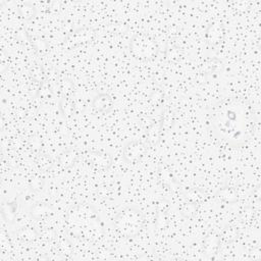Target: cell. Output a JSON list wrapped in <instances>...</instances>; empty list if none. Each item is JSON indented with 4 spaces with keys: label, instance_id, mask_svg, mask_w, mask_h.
Masks as SVG:
<instances>
[{
    "label": "cell",
    "instance_id": "1",
    "mask_svg": "<svg viewBox=\"0 0 261 261\" xmlns=\"http://www.w3.org/2000/svg\"><path fill=\"white\" fill-rule=\"evenodd\" d=\"M251 109L244 100L226 98L219 101L210 115L216 137L229 145L238 146L248 140L251 130Z\"/></svg>",
    "mask_w": 261,
    "mask_h": 261
},
{
    "label": "cell",
    "instance_id": "2",
    "mask_svg": "<svg viewBox=\"0 0 261 261\" xmlns=\"http://www.w3.org/2000/svg\"><path fill=\"white\" fill-rule=\"evenodd\" d=\"M143 218L140 211L134 207H127L120 211L114 220V226L123 236L132 237L139 232Z\"/></svg>",
    "mask_w": 261,
    "mask_h": 261
},
{
    "label": "cell",
    "instance_id": "3",
    "mask_svg": "<svg viewBox=\"0 0 261 261\" xmlns=\"http://www.w3.org/2000/svg\"><path fill=\"white\" fill-rule=\"evenodd\" d=\"M132 51L139 56V58H149L156 51V46L147 37L137 36L132 41Z\"/></svg>",
    "mask_w": 261,
    "mask_h": 261
},
{
    "label": "cell",
    "instance_id": "4",
    "mask_svg": "<svg viewBox=\"0 0 261 261\" xmlns=\"http://www.w3.org/2000/svg\"><path fill=\"white\" fill-rule=\"evenodd\" d=\"M146 152V146L139 141H132L124 146L123 156L127 162L139 161Z\"/></svg>",
    "mask_w": 261,
    "mask_h": 261
},
{
    "label": "cell",
    "instance_id": "5",
    "mask_svg": "<svg viewBox=\"0 0 261 261\" xmlns=\"http://www.w3.org/2000/svg\"><path fill=\"white\" fill-rule=\"evenodd\" d=\"M93 105L97 109V111L107 113L112 108V99L108 94L102 93L94 99Z\"/></svg>",
    "mask_w": 261,
    "mask_h": 261
},
{
    "label": "cell",
    "instance_id": "6",
    "mask_svg": "<svg viewBox=\"0 0 261 261\" xmlns=\"http://www.w3.org/2000/svg\"><path fill=\"white\" fill-rule=\"evenodd\" d=\"M223 35H224V33H223L222 27L220 24H215V23L211 24L206 32L207 39L212 45H215V44H218L219 42H221Z\"/></svg>",
    "mask_w": 261,
    "mask_h": 261
},
{
    "label": "cell",
    "instance_id": "7",
    "mask_svg": "<svg viewBox=\"0 0 261 261\" xmlns=\"http://www.w3.org/2000/svg\"><path fill=\"white\" fill-rule=\"evenodd\" d=\"M218 197L225 202H233L236 200L234 192L228 188H223V189L219 190Z\"/></svg>",
    "mask_w": 261,
    "mask_h": 261
},
{
    "label": "cell",
    "instance_id": "8",
    "mask_svg": "<svg viewBox=\"0 0 261 261\" xmlns=\"http://www.w3.org/2000/svg\"><path fill=\"white\" fill-rule=\"evenodd\" d=\"M48 209H49L48 206H45L43 204H38V205H35L31 211H32V215L35 218H40V217H43L44 215L48 214V212H47Z\"/></svg>",
    "mask_w": 261,
    "mask_h": 261
}]
</instances>
